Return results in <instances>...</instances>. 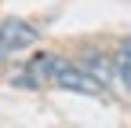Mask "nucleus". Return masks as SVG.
Returning <instances> with one entry per match:
<instances>
[{
  "label": "nucleus",
  "instance_id": "f257e3e1",
  "mask_svg": "<svg viewBox=\"0 0 131 128\" xmlns=\"http://www.w3.org/2000/svg\"><path fill=\"white\" fill-rule=\"evenodd\" d=\"M51 81L58 88H69V92H80V95H102V81L98 77H91L84 66H69V62H62L55 59V73H51Z\"/></svg>",
  "mask_w": 131,
  "mask_h": 128
},
{
  "label": "nucleus",
  "instance_id": "f03ea898",
  "mask_svg": "<svg viewBox=\"0 0 131 128\" xmlns=\"http://www.w3.org/2000/svg\"><path fill=\"white\" fill-rule=\"evenodd\" d=\"M0 37H4V48L7 51H18V48H29V44H37V26H29L22 19H4L0 22Z\"/></svg>",
  "mask_w": 131,
  "mask_h": 128
},
{
  "label": "nucleus",
  "instance_id": "7ed1b4c3",
  "mask_svg": "<svg viewBox=\"0 0 131 128\" xmlns=\"http://www.w3.org/2000/svg\"><path fill=\"white\" fill-rule=\"evenodd\" d=\"M80 66H84V70H88L91 77H98L102 84H109L113 77H117V62H113L109 55H88L84 62H80Z\"/></svg>",
  "mask_w": 131,
  "mask_h": 128
},
{
  "label": "nucleus",
  "instance_id": "20e7f679",
  "mask_svg": "<svg viewBox=\"0 0 131 128\" xmlns=\"http://www.w3.org/2000/svg\"><path fill=\"white\" fill-rule=\"evenodd\" d=\"M113 62H117V77H120V81L131 88V40L120 48L117 55H113Z\"/></svg>",
  "mask_w": 131,
  "mask_h": 128
},
{
  "label": "nucleus",
  "instance_id": "39448f33",
  "mask_svg": "<svg viewBox=\"0 0 131 128\" xmlns=\"http://www.w3.org/2000/svg\"><path fill=\"white\" fill-rule=\"evenodd\" d=\"M4 55H7V48H4V37H0V59H4Z\"/></svg>",
  "mask_w": 131,
  "mask_h": 128
}]
</instances>
